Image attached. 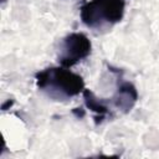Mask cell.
<instances>
[{
	"label": "cell",
	"instance_id": "obj_1",
	"mask_svg": "<svg viewBox=\"0 0 159 159\" xmlns=\"http://www.w3.org/2000/svg\"><path fill=\"white\" fill-rule=\"evenodd\" d=\"M37 88L55 101L76 97L84 89L83 78L67 67H47L35 75Z\"/></svg>",
	"mask_w": 159,
	"mask_h": 159
},
{
	"label": "cell",
	"instance_id": "obj_2",
	"mask_svg": "<svg viewBox=\"0 0 159 159\" xmlns=\"http://www.w3.org/2000/svg\"><path fill=\"white\" fill-rule=\"evenodd\" d=\"M125 11L124 0H89L80 9L82 22L92 30H109L119 22Z\"/></svg>",
	"mask_w": 159,
	"mask_h": 159
},
{
	"label": "cell",
	"instance_id": "obj_3",
	"mask_svg": "<svg viewBox=\"0 0 159 159\" xmlns=\"http://www.w3.org/2000/svg\"><path fill=\"white\" fill-rule=\"evenodd\" d=\"M92 43L89 39L82 32L68 34L61 43L58 53V63L63 67H72L77 62L89 56Z\"/></svg>",
	"mask_w": 159,
	"mask_h": 159
},
{
	"label": "cell",
	"instance_id": "obj_4",
	"mask_svg": "<svg viewBox=\"0 0 159 159\" xmlns=\"http://www.w3.org/2000/svg\"><path fill=\"white\" fill-rule=\"evenodd\" d=\"M112 99H113L114 107L118 111H120L123 113H127L137 103V101H138V91H137V88H135V86L133 83L127 82V81H122L118 84L117 92H116V94H114V97Z\"/></svg>",
	"mask_w": 159,
	"mask_h": 159
},
{
	"label": "cell",
	"instance_id": "obj_5",
	"mask_svg": "<svg viewBox=\"0 0 159 159\" xmlns=\"http://www.w3.org/2000/svg\"><path fill=\"white\" fill-rule=\"evenodd\" d=\"M82 93H83V99H84L86 107L88 109H91L93 113H96V118H94L96 119V124L101 123L106 118V116L108 114V112H109V108H108L107 103L103 99L96 97L94 93L91 92L89 89H86L84 88Z\"/></svg>",
	"mask_w": 159,
	"mask_h": 159
},
{
	"label": "cell",
	"instance_id": "obj_6",
	"mask_svg": "<svg viewBox=\"0 0 159 159\" xmlns=\"http://www.w3.org/2000/svg\"><path fill=\"white\" fill-rule=\"evenodd\" d=\"M2 1H5V0H2Z\"/></svg>",
	"mask_w": 159,
	"mask_h": 159
}]
</instances>
